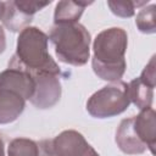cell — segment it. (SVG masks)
I'll return each mask as SVG.
<instances>
[{"label":"cell","mask_w":156,"mask_h":156,"mask_svg":"<svg viewBox=\"0 0 156 156\" xmlns=\"http://www.w3.org/2000/svg\"><path fill=\"white\" fill-rule=\"evenodd\" d=\"M26 100L16 91L0 89V124L11 123L24 110Z\"/></svg>","instance_id":"30bf717a"},{"label":"cell","mask_w":156,"mask_h":156,"mask_svg":"<svg viewBox=\"0 0 156 156\" xmlns=\"http://www.w3.org/2000/svg\"><path fill=\"white\" fill-rule=\"evenodd\" d=\"M49 38L55 45L60 61L73 66H83L88 62L90 34L80 23L55 24Z\"/></svg>","instance_id":"3957f363"},{"label":"cell","mask_w":156,"mask_h":156,"mask_svg":"<svg viewBox=\"0 0 156 156\" xmlns=\"http://www.w3.org/2000/svg\"><path fill=\"white\" fill-rule=\"evenodd\" d=\"M155 77H156V74H155V56H152L151 60H150V62L146 65V67L141 72L139 79L144 84H146L147 87H150V88L154 89L155 88V79H156Z\"/></svg>","instance_id":"e0dca14e"},{"label":"cell","mask_w":156,"mask_h":156,"mask_svg":"<svg viewBox=\"0 0 156 156\" xmlns=\"http://www.w3.org/2000/svg\"><path fill=\"white\" fill-rule=\"evenodd\" d=\"M50 151L55 156H100L76 130H65L50 141Z\"/></svg>","instance_id":"5b68a950"},{"label":"cell","mask_w":156,"mask_h":156,"mask_svg":"<svg viewBox=\"0 0 156 156\" xmlns=\"http://www.w3.org/2000/svg\"><path fill=\"white\" fill-rule=\"evenodd\" d=\"M2 10H4V2L0 1V17H1V13H2Z\"/></svg>","instance_id":"ffe728a7"},{"label":"cell","mask_w":156,"mask_h":156,"mask_svg":"<svg viewBox=\"0 0 156 156\" xmlns=\"http://www.w3.org/2000/svg\"><path fill=\"white\" fill-rule=\"evenodd\" d=\"M133 128L139 140L151 151V154H155L156 122L154 108H144L138 116L133 117Z\"/></svg>","instance_id":"ba28073f"},{"label":"cell","mask_w":156,"mask_h":156,"mask_svg":"<svg viewBox=\"0 0 156 156\" xmlns=\"http://www.w3.org/2000/svg\"><path fill=\"white\" fill-rule=\"evenodd\" d=\"M91 2L80 1H60L55 10V24L77 23L82 16L84 7L89 6Z\"/></svg>","instance_id":"7c38bea8"},{"label":"cell","mask_w":156,"mask_h":156,"mask_svg":"<svg viewBox=\"0 0 156 156\" xmlns=\"http://www.w3.org/2000/svg\"><path fill=\"white\" fill-rule=\"evenodd\" d=\"M49 37L35 27H27L21 30L17 39L16 54L9 67H18L32 76L40 73L60 74V68L48 51Z\"/></svg>","instance_id":"7a4b0ae2"},{"label":"cell","mask_w":156,"mask_h":156,"mask_svg":"<svg viewBox=\"0 0 156 156\" xmlns=\"http://www.w3.org/2000/svg\"><path fill=\"white\" fill-rule=\"evenodd\" d=\"M128 96L130 102H133L138 108H149L152 104L154 89L144 84L139 78H136L128 84Z\"/></svg>","instance_id":"4fadbf2b"},{"label":"cell","mask_w":156,"mask_h":156,"mask_svg":"<svg viewBox=\"0 0 156 156\" xmlns=\"http://www.w3.org/2000/svg\"><path fill=\"white\" fill-rule=\"evenodd\" d=\"M129 104L128 84L116 82L94 93L87 102V111L95 118H108L126 111Z\"/></svg>","instance_id":"277c9868"},{"label":"cell","mask_w":156,"mask_h":156,"mask_svg":"<svg viewBox=\"0 0 156 156\" xmlns=\"http://www.w3.org/2000/svg\"><path fill=\"white\" fill-rule=\"evenodd\" d=\"M32 17L33 16L26 13L16 1H6L4 2V10L0 21L9 30L18 32L27 28L32 21Z\"/></svg>","instance_id":"8fae6325"},{"label":"cell","mask_w":156,"mask_h":156,"mask_svg":"<svg viewBox=\"0 0 156 156\" xmlns=\"http://www.w3.org/2000/svg\"><path fill=\"white\" fill-rule=\"evenodd\" d=\"M127 43V33L117 27L105 29L96 35L91 65L98 77L108 82H117L122 78L126 71Z\"/></svg>","instance_id":"6da1fadb"},{"label":"cell","mask_w":156,"mask_h":156,"mask_svg":"<svg viewBox=\"0 0 156 156\" xmlns=\"http://www.w3.org/2000/svg\"><path fill=\"white\" fill-rule=\"evenodd\" d=\"M155 10L156 5H150L147 7H144L140 10V12L136 16L135 23L140 32L143 33H155Z\"/></svg>","instance_id":"9a60e30c"},{"label":"cell","mask_w":156,"mask_h":156,"mask_svg":"<svg viewBox=\"0 0 156 156\" xmlns=\"http://www.w3.org/2000/svg\"><path fill=\"white\" fill-rule=\"evenodd\" d=\"M0 156H5V150H4V141L0 138Z\"/></svg>","instance_id":"d6986e66"},{"label":"cell","mask_w":156,"mask_h":156,"mask_svg":"<svg viewBox=\"0 0 156 156\" xmlns=\"http://www.w3.org/2000/svg\"><path fill=\"white\" fill-rule=\"evenodd\" d=\"M35 82L34 94L30 102L37 108L52 107L61 96V84L58 76L51 73H40L33 76Z\"/></svg>","instance_id":"8992f818"},{"label":"cell","mask_w":156,"mask_h":156,"mask_svg":"<svg viewBox=\"0 0 156 156\" xmlns=\"http://www.w3.org/2000/svg\"><path fill=\"white\" fill-rule=\"evenodd\" d=\"M0 89L13 90L24 100H30L34 94L35 82L27 71L18 67H9L0 73Z\"/></svg>","instance_id":"52a82bcc"},{"label":"cell","mask_w":156,"mask_h":156,"mask_svg":"<svg viewBox=\"0 0 156 156\" xmlns=\"http://www.w3.org/2000/svg\"><path fill=\"white\" fill-rule=\"evenodd\" d=\"M116 143L118 147L129 155L143 154L147 147L139 140L133 128V117L126 118L121 122L116 132Z\"/></svg>","instance_id":"9c48e42d"},{"label":"cell","mask_w":156,"mask_h":156,"mask_svg":"<svg viewBox=\"0 0 156 156\" xmlns=\"http://www.w3.org/2000/svg\"><path fill=\"white\" fill-rule=\"evenodd\" d=\"M7 154L9 156H38L39 147L38 144L30 139L16 138L10 143Z\"/></svg>","instance_id":"5bb4252c"},{"label":"cell","mask_w":156,"mask_h":156,"mask_svg":"<svg viewBox=\"0 0 156 156\" xmlns=\"http://www.w3.org/2000/svg\"><path fill=\"white\" fill-rule=\"evenodd\" d=\"M5 48H6V40H5V33H4V29H2V27L0 26V54H2V52H4V50H5Z\"/></svg>","instance_id":"ac0fdd59"},{"label":"cell","mask_w":156,"mask_h":156,"mask_svg":"<svg viewBox=\"0 0 156 156\" xmlns=\"http://www.w3.org/2000/svg\"><path fill=\"white\" fill-rule=\"evenodd\" d=\"M146 4L147 1H107L111 11L119 17H130L134 15L135 7Z\"/></svg>","instance_id":"2e32d148"}]
</instances>
